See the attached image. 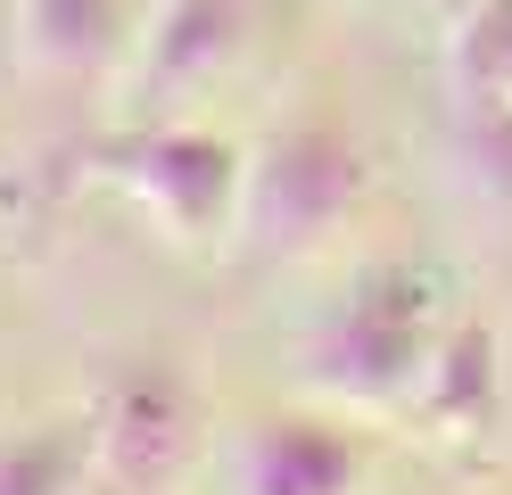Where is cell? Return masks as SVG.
<instances>
[{
    "instance_id": "6da1fadb",
    "label": "cell",
    "mask_w": 512,
    "mask_h": 495,
    "mask_svg": "<svg viewBox=\"0 0 512 495\" xmlns=\"http://www.w3.org/2000/svg\"><path fill=\"white\" fill-rule=\"evenodd\" d=\"M372 198V149L347 124L339 99H290L265 132L248 141L240 165V207L223 256L240 273H290V264L323 256L356 207Z\"/></svg>"
},
{
    "instance_id": "7a4b0ae2",
    "label": "cell",
    "mask_w": 512,
    "mask_h": 495,
    "mask_svg": "<svg viewBox=\"0 0 512 495\" xmlns=\"http://www.w3.org/2000/svg\"><path fill=\"white\" fill-rule=\"evenodd\" d=\"M446 281L413 256H380L356 273V289L314 322L306 339V372L331 405H356V413H389V405H422V380H430V355H438V297Z\"/></svg>"
},
{
    "instance_id": "3957f363",
    "label": "cell",
    "mask_w": 512,
    "mask_h": 495,
    "mask_svg": "<svg viewBox=\"0 0 512 495\" xmlns=\"http://www.w3.org/2000/svg\"><path fill=\"white\" fill-rule=\"evenodd\" d=\"M240 165L248 149L223 141L207 124H116L91 141V174L124 190L133 207L182 248H223L232 240V207H240Z\"/></svg>"
},
{
    "instance_id": "277c9868",
    "label": "cell",
    "mask_w": 512,
    "mask_h": 495,
    "mask_svg": "<svg viewBox=\"0 0 512 495\" xmlns=\"http://www.w3.org/2000/svg\"><path fill=\"white\" fill-rule=\"evenodd\" d=\"M265 33V0H157L141 17V42L124 58V116L133 124H174L207 108L248 66Z\"/></svg>"
},
{
    "instance_id": "5b68a950",
    "label": "cell",
    "mask_w": 512,
    "mask_h": 495,
    "mask_svg": "<svg viewBox=\"0 0 512 495\" xmlns=\"http://www.w3.org/2000/svg\"><path fill=\"white\" fill-rule=\"evenodd\" d=\"M100 429V495H174L207 446V405L174 363H124L91 405Z\"/></svg>"
},
{
    "instance_id": "8992f818",
    "label": "cell",
    "mask_w": 512,
    "mask_h": 495,
    "mask_svg": "<svg viewBox=\"0 0 512 495\" xmlns=\"http://www.w3.org/2000/svg\"><path fill=\"white\" fill-rule=\"evenodd\" d=\"M364 429L314 405H273L240 421L232 438V487L240 495H356L364 487Z\"/></svg>"
},
{
    "instance_id": "52a82bcc",
    "label": "cell",
    "mask_w": 512,
    "mask_h": 495,
    "mask_svg": "<svg viewBox=\"0 0 512 495\" xmlns=\"http://www.w3.org/2000/svg\"><path fill=\"white\" fill-rule=\"evenodd\" d=\"M141 42V9L133 0H17V66L34 83L83 91L116 75Z\"/></svg>"
},
{
    "instance_id": "ba28073f",
    "label": "cell",
    "mask_w": 512,
    "mask_h": 495,
    "mask_svg": "<svg viewBox=\"0 0 512 495\" xmlns=\"http://www.w3.org/2000/svg\"><path fill=\"white\" fill-rule=\"evenodd\" d=\"M0 495H100V429H91V405L0 429Z\"/></svg>"
},
{
    "instance_id": "9c48e42d",
    "label": "cell",
    "mask_w": 512,
    "mask_h": 495,
    "mask_svg": "<svg viewBox=\"0 0 512 495\" xmlns=\"http://www.w3.org/2000/svg\"><path fill=\"white\" fill-rule=\"evenodd\" d=\"M422 405L455 429V438H471L479 421L496 413V339L479 322H455L430 355V380H422Z\"/></svg>"
},
{
    "instance_id": "30bf717a",
    "label": "cell",
    "mask_w": 512,
    "mask_h": 495,
    "mask_svg": "<svg viewBox=\"0 0 512 495\" xmlns=\"http://www.w3.org/2000/svg\"><path fill=\"white\" fill-rule=\"evenodd\" d=\"M446 75H455L463 108L512 99V0H471L446 33Z\"/></svg>"
},
{
    "instance_id": "8fae6325",
    "label": "cell",
    "mask_w": 512,
    "mask_h": 495,
    "mask_svg": "<svg viewBox=\"0 0 512 495\" xmlns=\"http://www.w3.org/2000/svg\"><path fill=\"white\" fill-rule=\"evenodd\" d=\"M463 165H471L496 198H512V99L463 108Z\"/></svg>"
},
{
    "instance_id": "7c38bea8",
    "label": "cell",
    "mask_w": 512,
    "mask_h": 495,
    "mask_svg": "<svg viewBox=\"0 0 512 495\" xmlns=\"http://www.w3.org/2000/svg\"><path fill=\"white\" fill-rule=\"evenodd\" d=\"M413 9H422V17H446V25H455V17L471 9V0H413Z\"/></svg>"
},
{
    "instance_id": "4fadbf2b",
    "label": "cell",
    "mask_w": 512,
    "mask_h": 495,
    "mask_svg": "<svg viewBox=\"0 0 512 495\" xmlns=\"http://www.w3.org/2000/svg\"><path fill=\"white\" fill-rule=\"evenodd\" d=\"M17 198H25V190H17L9 174H0V215H9V207H17Z\"/></svg>"
}]
</instances>
